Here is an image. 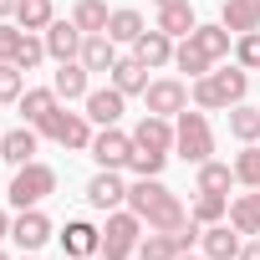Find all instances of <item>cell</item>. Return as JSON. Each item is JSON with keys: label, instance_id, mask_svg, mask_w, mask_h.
Masks as SVG:
<instances>
[{"label": "cell", "instance_id": "cell-1", "mask_svg": "<svg viewBox=\"0 0 260 260\" xmlns=\"http://www.w3.org/2000/svg\"><path fill=\"white\" fill-rule=\"evenodd\" d=\"M127 209H133L148 230H184V224H189L184 199H179L164 179H138V184H127Z\"/></svg>", "mask_w": 260, "mask_h": 260}, {"label": "cell", "instance_id": "cell-2", "mask_svg": "<svg viewBox=\"0 0 260 260\" xmlns=\"http://www.w3.org/2000/svg\"><path fill=\"white\" fill-rule=\"evenodd\" d=\"M245 92H250V72H245L240 61L214 67L209 77L189 82V102H194V107H204V112H230L235 102H245Z\"/></svg>", "mask_w": 260, "mask_h": 260}, {"label": "cell", "instance_id": "cell-3", "mask_svg": "<svg viewBox=\"0 0 260 260\" xmlns=\"http://www.w3.org/2000/svg\"><path fill=\"white\" fill-rule=\"evenodd\" d=\"M174 153H179L184 164H194V169L214 158V127H209L204 107H184V112L174 117Z\"/></svg>", "mask_w": 260, "mask_h": 260}, {"label": "cell", "instance_id": "cell-4", "mask_svg": "<svg viewBox=\"0 0 260 260\" xmlns=\"http://www.w3.org/2000/svg\"><path fill=\"white\" fill-rule=\"evenodd\" d=\"M36 133H41V138H51V143H61L67 153H87L97 127H92V117H87V112H72V102H61L56 112H46V117L36 122Z\"/></svg>", "mask_w": 260, "mask_h": 260}, {"label": "cell", "instance_id": "cell-5", "mask_svg": "<svg viewBox=\"0 0 260 260\" xmlns=\"http://www.w3.org/2000/svg\"><path fill=\"white\" fill-rule=\"evenodd\" d=\"M143 230H148V224H143L133 209H127V204H122V209H112V214L102 219V250H97V255H102V260H133V255H138Z\"/></svg>", "mask_w": 260, "mask_h": 260}, {"label": "cell", "instance_id": "cell-6", "mask_svg": "<svg viewBox=\"0 0 260 260\" xmlns=\"http://www.w3.org/2000/svg\"><path fill=\"white\" fill-rule=\"evenodd\" d=\"M56 194V169L51 164H21L16 169V179H11V189H6V199H11V209H36V204H46Z\"/></svg>", "mask_w": 260, "mask_h": 260}, {"label": "cell", "instance_id": "cell-7", "mask_svg": "<svg viewBox=\"0 0 260 260\" xmlns=\"http://www.w3.org/2000/svg\"><path fill=\"white\" fill-rule=\"evenodd\" d=\"M87 153H92L97 169H127L133 164V133H122V127H97Z\"/></svg>", "mask_w": 260, "mask_h": 260}, {"label": "cell", "instance_id": "cell-8", "mask_svg": "<svg viewBox=\"0 0 260 260\" xmlns=\"http://www.w3.org/2000/svg\"><path fill=\"white\" fill-rule=\"evenodd\" d=\"M143 107L158 112V117H179V112L189 107V87H184L179 77H153L148 92H143Z\"/></svg>", "mask_w": 260, "mask_h": 260}, {"label": "cell", "instance_id": "cell-9", "mask_svg": "<svg viewBox=\"0 0 260 260\" xmlns=\"http://www.w3.org/2000/svg\"><path fill=\"white\" fill-rule=\"evenodd\" d=\"M82 112L92 117V127H117V122H122V112H127V97L107 82V87H92V92L82 97Z\"/></svg>", "mask_w": 260, "mask_h": 260}, {"label": "cell", "instance_id": "cell-10", "mask_svg": "<svg viewBox=\"0 0 260 260\" xmlns=\"http://www.w3.org/2000/svg\"><path fill=\"white\" fill-rule=\"evenodd\" d=\"M87 204H92V209H102V214L122 209V204H127V184H122V169H97V174L87 179Z\"/></svg>", "mask_w": 260, "mask_h": 260}, {"label": "cell", "instance_id": "cell-11", "mask_svg": "<svg viewBox=\"0 0 260 260\" xmlns=\"http://www.w3.org/2000/svg\"><path fill=\"white\" fill-rule=\"evenodd\" d=\"M41 41H46V56H51V61H77V56H82L87 31H82L77 21H61V16H56V21L41 31Z\"/></svg>", "mask_w": 260, "mask_h": 260}, {"label": "cell", "instance_id": "cell-12", "mask_svg": "<svg viewBox=\"0 0 260 260\" xmlns=\"http://www.w3.org/2000/svg\"><path fill=\"white\" fill-rule=\"evenodd\" d=\"M11 240L21 245V255H36V250L51 240V219L41 214V204H36V209H16V219H11Z\"/></svg>", "mask_w": 260, "mask_h": 260}, {"label": "cell", "instance_id": "cell-13", "mask_svg": "<svg viewBox=\"0 0 260 260\" xmlns=\"http://www.w3.org/2000/svg\"><path fill=\"white\" fill-rule=\"evenodd\" d=\"M56 240H61V255H67V260H92V255L102 250V224H92V219H67V230H61Z\"/></svg>", "mask_w": 260, "mask_h": 260}, {"label": "cell", "instance_id": "cell-14", "mask_svg": "<svg viewBox=\"0 0 260 260\" xmlns=\"http://www.w3.org/2000/svg\"><path fill=\"white\" fill-rule=\"evenodd\" d=\"M240 250H245V235H240L230 219L204 224V235H199V255H204V260H240Z\"/></svg>", "mask_w": 260, "mask_h": 260}, {"label": "cell", "instance_id": "cell-15", "mask_svg": "<svg viewBox=\"0 0 260 260\" xmlns=\"http://www.w3.org/2000/svg\"><path fill=\"white\" fill-rule=\"evenodd\" d=\"M133 148H148V153H174V117L143 112V117H138V127H133Z\"/></svg>", "mask_w": 260, "mask_h": 260}, {"label": "cell", "instance_id": "cell-16", "mask_svg": "<svg viewBox=\"0 0 260 260\" xmlns=\"http://www.w3.org/2000/svg\"><path fill=\"white\" fill-rule=\"evenodd\" d=\"M36 148H41V133H36L31 122L11 127V133H0V158H6L11 169H21V164H36Z\"/></svg>", "mask_w": 260, "mask_h": 260}, {"label": "cell", "instance_id": "cell-17", "mask_svg": "<svg viewBox=\"0 0 260 260\" xmlns=\"http://www.w3.org/2000/svg\"><path fill=\"white\" fill-rule=\"evenodd\" d=\"M174 46H179V41H174L169 31L153 26V31H143V36L133 41V56H138L148 72H158V67H174Z\"/></svg>", "mask_w": 260, "mask_h": 260}, {"label": "cell", "instance_id": "cell-18", "mask_svg": "<svg viewBox=\"0 0 260 260\" xmlns=\"http://www.w3.org/2000/svg\"><path fill=\"white\" fill-rule=\"evenodd\" d=\"M189 41H194V46H199V51H204V56H209V61L219 67V61L230 56V46H235V31H230L224 21H199Z\"/></svg>", "mask_w": 260, "mask_h": 260}, {"label": "cell", "instance_id": "cell-19", "mask_svg": "<svg viewBox=\"0 0 260 260\" xmlns=\"http://www.w3.org/2000/svg\"><path fill=\"white\" fill-rule=\"evenodd\" d=\"M51 87H56V97H61V102H82V97L92 92V72H87L82 61H56Z\"/></svg>", "mask_w": 260, "mask_h": 260}, {"label": "cell", "instance_id": "cell-20", "mask_svg": "<svg viewBox=\"0 0 260 260\" xmlns=\"http://www.w3.org/2000/svg\"><path fill=\"white\" fill-rule=\"evenodd\" d=\"M107 82H112L122 97H143V92H148V67H143L138 56H117V67L107 72Z\"/></svg>", "mask_w": 260, "mask_h": 260}, {"label": "cell", "instance_id": "cell-21", "mask_svg": "<svg viewBox=\"0 0 260 260\" xmlns=\"http://www.w3.org/2000/svg\"><path fill=\"white\" fill-rule=\"evenodd\" d=\"M87 72H112L117 67V41L107 36V31H92L87 41H82V56H77Z\"/></svg>", "mask_w": 260, "mask_h": 260}, {"label": "cell", "instance_id": "cell-22", "mask_svg": "<svg viewBox=\"0 0 260 260\" xmlns=\"http://www.w3.org/2000/svg\"><path fill=\"white\" fill-rule=\"evenodd\" d=\"M16 107H21V122H31V127H36L46 112H56V107H61V97H56V87H26Z\"/></svg>", "mask_w": 260, "mask_h": 260}, {"label": "cell", "instance_id": "cell-23", "mask_svg": "<svg viewBox=\"0 0 260 260\" xmlns=\"http://www.w3.org/2000/svg\"><path fill=\"white\" fill-rule=\"evenodd\" d=\"M219 21H224L235 36L260 31V0H224V6H219Z\"/></svg>", "mask_w": 260, "mask_h": 260}, {"label": "cell", "instance_id": "cell-24", "mask_svg": "<svg viewBox=\"0 0 260 260\" xmlns=\"http://www.w3.org/2000/svg\"><path fill=\"white\" fill-rule=\"evenodd\" d=\"M224 122H230V138H235V143H260V107L235 102V107L224 112Z\"/></svg>", "mask_w": 260, "mask_h": 260}, {"label": "cell", "instance_id": "cell-25", "mask_svg": "<svg viewBox=\"0 0 260 260\" xmlns=\"http://www.w3.org/2000/svg\"><path fill=\"white\" fill-rule=\"evenodd\" d=\"M158 31H169L174 41H184V36H194V6H189V0H179V6H158V21H153Z\"/></svg>", "mask_w": 260, "mask_h": 260}, {"label": "cell", "instance_id": "cell-26", "mask_svg": "<svg viewBox=\"0 0 260 260\" xmlns=\"http://www.w3.org/2000/svg\"><path fill=\"white\" fill-rule=\"evenodd\" d=\"M230 224L250 240V235H260V189H250V194H240V199H230Z\"/></svg>", "mask_w": 260, "mask_h": 260}, {"label": "cell", "instance_id": "cell-27", "mask_svg": "<svg viewBox=\"0 0 260 260\" xmlns=\"http://www.w3.org/2000/svg\"><path fill=\"white\" fill-rule=\"evenodd\" d=\"M143 31H148V26H143V16H138L133 6H117V11L107 16V36H112L117 46H133Z\"/></svg>", "mask_w": 260, "mask_h": 260}, {"label": "cell", "instance_id": "cell-28", "mask_svg": "<svg viewBox=\"0 0 260 260\" xmlns=\"http://www.w3.org/2000/svg\"><path fill=\"white\" fill-rule=\"evenodd\" d=\"M194 189H199V194H230V189H235V164H219V158L199 164Z\"/></svg>", "mask_w": 260, "mask_h": 260}, {"label": "cell", "instance_id": "cell-29", "mask_svg": "<svg viewBox=\"0 0 260 260\" xmlns=\"http://www.w3.org/2000/svg\"><path fill=\"white\" fill-rule=\"evenodd\" d=\"M51 21H56V6H51V0H21V6H16V26H21V31H36V36H41Z\"/></svg>", "mask_w": 260, "mask_h": 260}, {"label": "cell", "instance_id": "cell-30", "mask_svg": "<svg viewBox=\"0 0 260 260\" xmlns=\"http://www.w3.org/2000/svg\"><path fill=\"white\" fill-rule=\"evenodd\" d=\"M174 67H179V72H189V82H199V77H209V72H214V61H209V56H204L189 36L174 46Z\"/></svg>", "mask_w": 260, "mask_h": 260}, {"label": "cell", "instance_id": "cell-31", "mask_svg": "<svg viewBox=\"0 0 260 260\" xmlns=\"http://www.w3.org/2000/svg\"><path fill=\"white\" fill-rule=\"evenodd\" d=\"M199 194V189H194ZM189 219L194 224H219V219H230V194H199L194 204H189Z\"/></svg>", "mask_w": 260, "mask_h": 260}, {"label": "cell", "instance_id": "cell-32", "mask_svg": "<svg viewBox=\"0 0 260 260\" xmlns=\"http://www.w3.org/2000/svg\"><path fill=\"white\" fill-rule=\"evenodd\" d=\"M107 16H112L107 0H77V6H72V21H77L87 36H92V31H107Z\"/></svg>", "mask_w": 260, "mask_h": 260}, {"label": "cell", "instance_id": "cell-33", "mask_svg": "<svg viewBox=\"0 0 260 260\" xmlns=\"http://www.w3.org/2000/svg\"><path fill=\"white\" fill-rule=\"evenodd\" d=\"M235 184L260 189V143H245V148L235 153Z\"/></svg>", "mask_w": 260, "mask_h": 260}, {"label": "cell", "instance_id": "cell-34", "mask_svg": "<svg viewBox=\"0 0 260 260\" xmlns=\"http://www.w3.org/2000/svg\"><path fill=\"white\" fill-rule=\"evenodd\" d=\"M21 92H26V72L16 61H0V102H21Z\"/></svg>", "mask_w": 260, "mask_h": 260}, {"label": "cell", "instance_id": "cell-35", "mask_svg": "<svg viewBox=\"0 0 260 260\" xmlns=\"http://www.w3.org/2000/svg\"><path fill=\"white\" fill-rule=\"evenodd\" d=\"M41 61H46V41H41L36 31H26V41H21V51H16V67H21V72H36Z\"/></svg>", "mask_w": 260, "mask_h": 260}, {"label": "cell", "instance_id": "cell-36", "mask_svg": "<svg viewBox=\"0 0 260 260\" xmlns=\"http://www.w3.org/2000/svg\"><path fill=\"white\" fill-rule=\"evenodd\" d=\"M235 61H240L245 72H260V31H245V36H235Z\"/></svg>", "mask_w": 260, "mask_h": 260}, {"label": "cell", "instance_id": "cell-37", "mask_svg": "<svg viewBox=\"0 0 260 260\" xmlns=\"http://www.w3.org/2000/svg\"><path fill=\"white\" fill-rule=\"evenodd\" d=\"M164 164H169V153H148V148H133V164H127V169H133L138 179H158V174H164Z\"/></svg>", "mask_w": 260, "mask_h": 260}, {"label": "cell", "instance_id": "cell-38", "mask_svg": "<svg viewBox=\"0 0 260 260\" xmlns=\"http://www.w3.org/2000/svg\"><path fill=\"white\" fill-rule=\"evenodd\" d=\"M21 41H26V31H21V26H11V21H0V61H16Z\"/></svg>", "mask_w": 260, "mask_h": 260}, {"label": "cell", "instance_id": "cell-39", "mask_svg": "<svg viewBox=\"0 0 260 260\" xmlns=\"http://www.w3.org/2000/svg\"><path fill=\"white\" fill-rule=\"evenodd\" d=\"M240 260H260V235H250V240H245V250H240Z\"/></svg>", "mask_w": 260, "mask_h": 260}, {"label": "cell", "instance_id": "cell-40", "mask_svg": "<svg viewBox=\"0 0 260 260\" xmlns=\"http://www.w3.org/2000/svg\"><path fill=\"white\" fill-rule=\"evenodd\" d=\"M11 219H16L11 209H0V245H6V240H11Z\"/></svg>", "mask_w": 260, "mask_h": 260}, {"label": "cell", "instance_id": "cell-41", "mask_svg": "<svg viewBox=\"0 0 260 260\" xmlns=\"http://www.w3.org/2000/svg\"><path fill=\"white\" fill-rule=\"evenodd\" d=\"M16 6H21V0H0V21H6V16H16Z\"/></svg>", "mask_w": 260, "mask_h": 260}, {"label": "cell", "instance_id": "cell-42", "mask_svg": "<svg viewBox=\"0 0 260 260\" xmlns=\"http://www.w3.org/2000/svg\"><path fill=\"white\" fill-rule=\"evenodd\" d=\"M179 260H204V255H194V250H184V255H179Z\"/></svg>", "mask_w": 260, "mask_h": 260}, {"label": "cell", "instance_id": "cell-43", "mask_svg": "<svg viewBox=\"0 0 260 260\" xmlns=\"http://www.w3.org/2000/svg\"><path fill=\"white\" fill-rule=\"evenodd\" d=\"M153 6H179V0H153Z\"/></svg>", "mask_w": 260, "mask_h": 260}, {"label": "cell", "instance_id": "cell-44", "mask_svg": "<svg viewBox=\"0 0 260 260\" xmlns=\"http://www.w3.org/2000/svg\"><path fill=\"white\" fill-rule=\"evenodd\" d=\"M0 260H11V255H6V245H0Z\"/></svg>", "mask_w": 260, "mask_h": 260}, {"label": "cell", "instance_id": "cell-45", "mask_svg": "<svg viewBox=\"0 0 260 260\" xmlns=\"http://www.w3.org/2000/svg\"><path fill=\"white\" fill-rule=\"evenodd\" d=\"M21 260H36V255H21Z\"/></svg>", "mask_w": 260, "mask_h": 260}, {"label": "cell", "instance_id": "cell-46", "mask_svg": "<svg viewBox=\"0 0 260 260\" xmlns=\"http://www.w3.org/2000/svg\"><path fill=\"white\" fill-rule=\"evenodd\" d=\"M92 260H102V255H92Z\"/></svg>", "mask_w": 260, "mask_h": 260}]
</instances>
